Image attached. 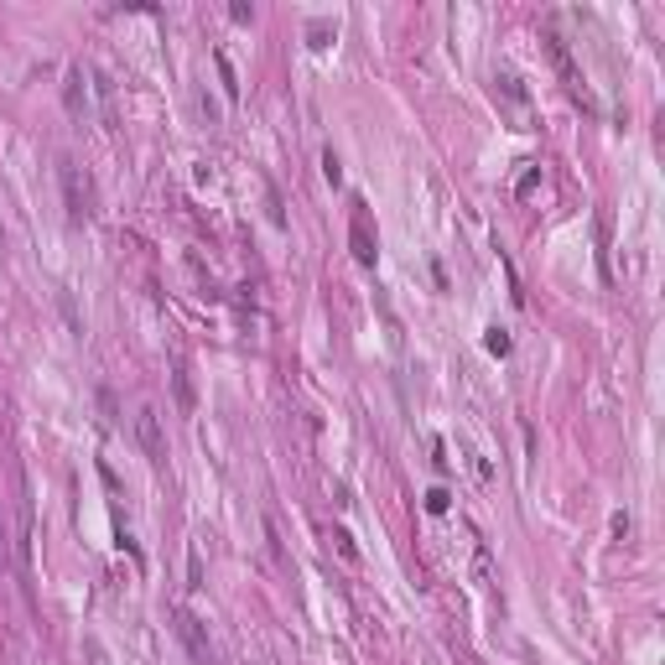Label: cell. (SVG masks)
Returning a JSON list of instances; mask_svg holds the SVG:
<instances>
[{"instance_id":"5","label":"cell","mask_w":665,"mask_h":665,"mask_svg":"<svg viewBox=\"0 0 665 665\" xmlns=\"http://www.w3.org/2000/svg\"><path fill=\"white\" fill-rule=\"evenodd\" d=\"M177 635L187 639V650H193V661H198V665H209V661H213L209 639H203V624H198V619H193L187 608H182V613H177Z\"/></svg>"},{"instance_id":"4","label":"cell","mask_w":665,"mask_h":665,"mask_svg":"<svg viewBox=\"0 0 665 665\" xmlns=\"http://www.w3.org/2000/svg\"><path fill=\"white\" fill-rule=\"evenodd\" d=\"M349 240H354V255H359V266H374V234H369V213L364 203H354V224H349Z\"/></svg>"},{"instance_id":"2","label":"cell","mask_w":665,"mask_h":665,"mask_svg":"<svg viewBox=\"0 0 665 665\" xmlns=\"http://www.w3.org/2000/svg\"><path fill=\"white\" fill-rule=\"evenodd\" d=\"M135 437H141V447H146L152 463L167 457V437H161V411H156V406H141V411H135Z\"/></svg>"},{"instance_id":"1","label":"cell","mask_w":665,"mask_h":665,"mask_svg":"<svg viewBox=\"0 0 665 665\" xmlns=\"http://www.w3.org/2000/svg\"><path fill=\"white\" fill-rule=\"evenodd\" d=\"M62 193H68L73 224H84L94 213V187H89V177H78V161H62Z\"/></svg>"},{"instance_id":"11","label":"cell","mask_w":665,"mask_h":665,"mask_svg":"<svg viewBox=\"0 0 665 665\" xmlns=\"http://www.w3.org/2000/svg\"><path fill=\"white\" fill-rule=\"evenodd\" d=\"M426 510H431V514L447 510V488H431V494H426Z\"/></svg>"},{"instance_id":"9","label":"cell","mask_w":665,"mask_h":665,"mask_svg":"<svg viewBox=\"0 0 665 665\" xmlns=\"http://www.w3.org/2000/svg\"><path fill=\"white\" fill-rule=\"evenodd\" d=\"M488 349H494V354H510V332H505V328H488Z\"/></svg>"},{"instance_id":"12","label":"cell","mask_w":665,"mask_h":665,"mask_svg":"<svg viewBox=\"0 0 665 665\" xmlns=\"http://www.w3.org/2000/svg\"><path fill=\"white\" fill-rule=\"evenodd\" d=\"M323 177H328V182H332V187H338V177H343V172H338V156H332V152H328V156H323Z\"/></svg>"},{"instance_id":"7","label":"cell","mask_w":665,"mask_h":665,"mask_svg":"<svg viewBox=\"0 0 665 665\" xmlns=\"http://www.w3.org/2000/svg\"><path fill=\"white\" fill-rule=\"evenodd\" d=\"M172 380H177V406H182V411H193V380H187V369H182V364H177V374H172Z\"/></svg>"},{"instance_id":"10","label":"cell","mask_w":665,"mask_h":665,"mask_svg":"<svg viewBox=\"0 0 665 665\" xmlns=\"http://www.w3.org/2000/svg\"><path fill=\"white\" fill-rule=\"evenodd\" d=\"M332 541H338V551H343V562H359V551H354V541H349V530H332Z\"/></svg>"},{"instance_id":"3","label":"cell","mask_w":665,"mask_h":665,"mask_svg":"<svg viewBox=\"0 0 665 665\" xmlns=\"http://www.w3.org/2000/svg\"><path fill=\"white\" fill-rule=\"evenodd\" d=\"M546 47H551V62L562 68V78H567V89H572V99H577V104H587V110H593V94H587V84H582V73H577V68H572V58H567V42H562V37H551Z\"/></svg>"},{"instance_id":"6","label":"cell","mask_w":665,"mask_h":665,"mask_svg":"<svg viewBox=\"0 0 665 665\" xmlns=\"http://www.w3.org/2000/svg\"><path fill=\"white\" fill-rule=\"evenodd\" d=\"M213 62H218V78H224V94H229V99H240V78H234V62L224 58V53H218Z\"/></svg>"},{"instance_id":"13","label":"cell","mask_w":665,"mask_h":665,"mask_svg":"<svg viewBox=\"0 0 665 665\" xmlns=\"http://www.w3.org/2000/svg\"><path fill=\"white\" fill-rule=\"evenodd\" d=\"M209 665H218V661H209Z\"/></svg>"},{"instance_id":"8","label":"cell","mask_w":665,"mask_h":665,"mask_svg":"<svg viewBox=\"0 0 665 665\" xmlns=\"http://www.w3.org/2000/svg\"><path fill=\"white\" fill-rule=\"evenodd\" d=\"M613 536H619V541H629V536H635V520H629L624 510L613 514Z\"/></svg>"}]
</instances>
